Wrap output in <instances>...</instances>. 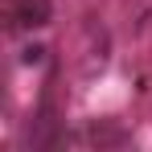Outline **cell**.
I'll list each match as a JSON object with an SVG mask.
<instances>
[{"label": "cell", "mask_w": 152, "mask_h": 152, "mask_svg": "<svg viewBox=\"0 0 152 152\" xmlns=\"http://www.w3.org/2000/svg\"><path fill=\"white\" fill-rule=\"evenodd\" d=\"M29 144L33 148H58V144H66L62 119H58V111H53L50 99H41V107H37V119L29 127Z\"/></svg>", "instance_id": "cell-1"}, {"label": "cell", "mask_w": 152, "mask_h": 152, "mask_svg": "<svg viewBox=\"0 0 152 152\" xmlns=\"http://www.w3.org/2000/svg\"><path fill=\"white\" fill-rule=\"evenodd\" d=\"M8 25L12 29H41V25H50V0H17L12 12H8Z\"/></svg>", "instance_id": "cell-2"}, {"label": "cell", "mask_w": 152, "mask_h": 152, "mask_svg": "<svg viewBox=\"0 0 152 152\" xmlns=\"http://www.w3.org/2000/svg\"><path fill=\"white\" fill-rule=\"evenodd\" d=\"M86 144L91 148H124V144H132V132L111 124V119H99V124L86 127Z\"/></svg>", "instance_id": "cell-3"}, {"label": "cell", "mask_w": 152, "mask_h": 152, "mask_svg": "<svg viewBox=\"0 0 152 152\" xmlns=\"http://www.w3.org/2000/svg\"><path fill=\"white\" fill-rule=\"evenodd\" d=\"M41 53H45L41 45H33V50H25V62H41Z\"/></svg>", "instance_id": "cell-4"}]
</instances>
